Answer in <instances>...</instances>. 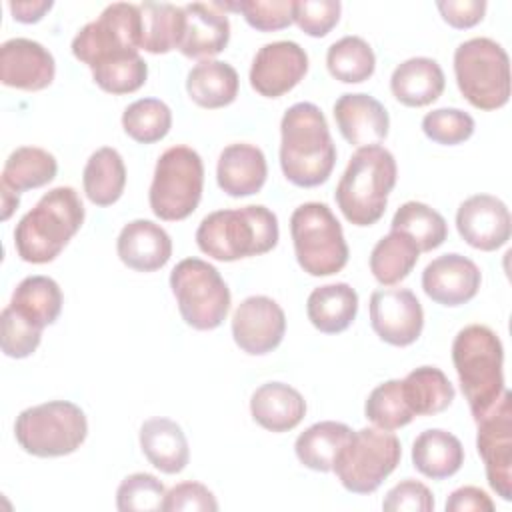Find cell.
Here are the masks:
<instances>
[{"label": "cell", "mask_w": 512, "mask_h": 512, "mask_svg": "<svg viewBox=\"0 0 512 512\" xmlns=\"http://www.w3.org/2000/svg\"><path fill=\"white\" fill-rule=\"evenodd\" d=\"M402 444L392 430L360 428L352 432L334 460V474L352 494H372L396 470Z\"/></svg>", "instance_id": "cell-10"}, {"label": "cell", "mask_w": 512, "mask_h": 512, "mask_svg": "<svg viewBox=\"0 0 512 512\" xmlns=\"http://www.w3.org/2000/svg\"><path fill=\"white\" fill-rule=\"evenodd\" d=\"M56 62L48 48L30 38H10L0 46V80L8 88L38 92L52 84Z\"/></svg>", "instance_id": "cell-19"}, {"label": "cell", "mask_w": 512, "mask_h": 512, "mask_svg": "<svg viewBox=\"0 0 512 512\" xmlns=\"http://www.w3.org/2000/svg\"><path fill=\"white\" fill-rule=\"evenodd\" d=\"M166 496L164 484L148 472L126 476L116 490V508L120 512H156L162 510Z\"/></svg>", "instance_id": "cell-43"}, {"label": "cell", "mask_w": 512, "mask_h": 512, "mask_svg": "<svg viewBox=\"0 0 512 512\" xmlns=\"http://www.w3.org/2000/svg\"><path fill=\"white\" fill-rule=\"evenodd\" d=\"M54 6L52 0H12L8 2V8L16 22L22 24H34L44 18V14Z\"/></svg>", "instance_id": "cell-51"}, {"label": "cell", "mask_w": 512, "mask_h": 512, "mask_svg": "<svg viewBox=\"0 0 512 512\" xmlns=\"http://www.w3.org/2000/svg\"><path fill=\"white\" fill-rule=\"evenodd\" d=\"M412 464L426 478H450L464 464L462 442L442 428L424 430L412 444Z\"/></svg>", "instance_id": "cell-28"}, {"label": "cell", "mask_w": 512, "mask_h": 512, "mask_svg": "<svg viewBox=\"0 0 512 512\" xmlns=\"http://www.w3.org/2000/svg\"><path fill=\"white\" fill-rule=\"evenodd\" d=\"M278 238V218L262 204L210 212L196 228L198 248L220 262L266 254Z\"/></svg>", "instance_id": "cell-3"}, {"label": "cell", "mask_w": 512, "mask_h": 512, "mask_svg": "<svg viewBox=\"0 0 512 512\" xmlns=\"http://www.w3.org/2000/svg\"><path fill=\"white\" fill-rule=\"evenodd\" d=\"M454 76L462 96L478 110H498L510 100V58L492 38L458 44Z\"/></svg>", "instance_id": "cell-7"}, {"label": "cell", "mask_w": 512, "mask_h": 512, "mask_svg": "<svg viewBox=\"0 0 512 512\" xmlns=\"http://www.w3.org/2000/svg\"><path fill=\"white\" fill-rule=\"evenodd\" d=\"M284 332V310L268 296H248L232 314V338L250 356H264L276 350Z\"/></svg>", "instance_id": "cell-15"}, {"label": "cell", "mask_w": 512, "mask_h": 512, "mask_svg": "<svg viewBox=\"0 0 512 512\" xmlns=\"http://www.w3.org/2000/svg\"><path fill=\"white\" fill-rule=\"evenodd\" d=\"M342 138L352 146H374L386 140L390 128L388 110L380 100L364 92L342 94L332 108Z\"/></svg>", "instance_id": "cell-20"}, {"label": "cell", "mask_w": 512, "mask_h": 512, "mask_svg": "<svg viewBox=\"0 0 512 512\" xmlns=\"http://www.w3.org/2000/svg\"><path fill=\"white\" fill-rule=\"evenodd\" d=\"M122 128L138 144L160 142L172 128V110L158 98L134 100L122 114Z\"/></svg>", "instance_id": "cell-39"}, {"label": "cell", "mask_w": 512, "mask_h": 512, "mask_svg": "<svg viewBox=\"0 0 512 512\" xmlns=\"http://www.w3.org/2000/svg\"><path fill=\"white\" fill-rule=\"evenodd\" d=\"M116 252L124 266L136 272H156L170 260L172 240L160 224L138 218L120 230Z\"/></svg>", "instance_id": "cell-22"}, {"label": "cell", "mask_w": 512, "mask_h": 512, "mask_svg": "<svg viewBox=\"0 0 512 512\" xmlns=\"http://www.w3.org/2000/svg\"><path fill=\"white\" fill-rule=\"evenodd\" d=\"M420 248L416 242L398 230L382 236L370 252V272L382 286H394L402 282L416 266Z\"/></svg>", "instance_id": "cell-35"}, {"label": "cell", "mask_w": 512, "mask_h": 512, "mask_svg": "<svg viewBox=\"0 0 512 512\" xmlns=\"http://www.w3.org/2000/svg\"><path fill=\"white\" fill-rule=\"evenodd\" d=\"M456 230L460 238L476 250H498L510 240V210L492 194H474L458 206Z\"/></svg>", "instance_id": "cell-17"}, {"label": "cell", "mask_w": 512, "mask_h": 512, "mask_svg": "<svg viewBox=\"0 0 512 512\" xmlns=\"http://www.w3.org/2000/svg\"><path fill=\"white\" fill-rule=\"evenodd\" d=\"M84 204L72 186L48 190L14 228V248L24 262L48 264L84 224Z\"/></svg>", "instance_id": "cell-2"}, {"label": "cell", "mask_w": 512, "mask_h": 512, "mask_svg": "<svg viewBox=\"0 0 512 512\" xmlns=\"http://www.w3.org/2000/svg\"><path fill=\"white\" fill-rule=\"evenodd\" d=\"M446 86L444 72L434 58L414 56L398 64L390 76L392 96L408 106L422 108L436 102Z\"/></svg>", "instance_id": "cell-25"}, {"label": "cell", "mask_w": 512, "mask_h": 512, "mask_svg": "<svg viewBox=\"0 0 512 512\" xmlns=\"http://www.w3.org/2000/svg\"><path fill=\"white\" fill-rule=\"evenodd\" d=\"M82 186L86 198L96 206L118 202L126 186V166L120 152L110 146L92 152L82 172Z\"/></svg>", "instance_id": "cell-31"}, {"label": "cell", "mask_w": 512, "mask_h": 512, "mask_svg": "<svg viewBox=\"0 0 512 512\" xmlns=\"http://www.w3.org/2000/svg\"><path fill=\"white\" fill-rule=\"evenodd\" d=\"M434 506L432 490L412 478L398 482L382 500V508L386 512H432Z\"/></svg>", "instance_id": "cell-48"}, {"label": "cell", "mask_w": 512, "mask_h": 512, "mask_svg": "<svg viewBox=\"0 0 512 512\" xmlns=\"http://www.w3.org/2000/svg\"><path fill=\"white\" fill-rule=\"evenodd\" d=\"M436 8L442 14V20L456 30L476 26L486 14L484 0H444L436 2Z\"/></svg>", "instance_id": "cell-49"}, {"label": "cell", "mask_w": 512, "mask_h": 512, "mask_svg": "<svg viewBox=\"0 0 512 512\" xmlns=\"http://www.w3.org/2000/svg\"><path fill=\"white\" fill-rule=\"evenodd\" d=\"M14 436L20 448L32 456H68L84 444L88 420L78 404L50 400L22 410L14 422Z\"/></svg>", "instance_id": "cell-6"}, {"label": "cell", "mask_w": 512, "mask_h": 512, "mask_svg": "<svg viewBox=\"0 0 512 512\" xmlns=\"http://www.w3.org/2000/svg\"><path fill=\"white\" fill-rule=\"evenodd\" d=\"M62 290L50 276H26L18 282L12 292L10 308L18 312L24 320L44 330L54 324L62 312Z\"/></svg>", "instance_id": "cell-30"}, {"label": "cell", "mask_w": 512, "mask_h": 512, "mask_svg": "<svg viewBox=\"0 0 512 512\" xmlns=\"http://www.w3.org/2000/svg\"><path fill=\"white\" fill-rule=\"evenodd\" d=\"M0 196H2V220H8L12 216V212L18 208L20 204V194L0 186Z\"/></svg>", "instance_id": "cell-52"}, {"label": "cell", "mask_w": 512, "mask_h": 512, "mask_svg": "<svg viewBox=\"0 0 512 512\" xmlns=\"http://www.w3.org/2000/svg\"><path fill=\"white\" fill-rule=\"evenodd\" d=\"M142 48V14L138 4L114 2L80 28L72 40V54L90 70L116 56Z\"/></svg>", "instance_id": "cell-12"}, {"label": "cell", "mask_w": 512, "mask_h": 512, "mask_svg": "<svg viewBox=\"0 0 512 512\" xmlns=\"http://www.w3.org/2000/svg\"><path fill=\"white\" fill-rule=\"evenodd\" d=\"M402 392L414 416L440 414L456 396L452 382L436 366H420L408 372L402 380Z\"/></svg>", "instance_id": "cell-33"}, {"label": "cell", "mask_w": 512, "mask_h": 512, "mask_svg": "<svg viewBox=\"0 0 512 512\" xmlns=\"http://www.w3.org/2000/svg\"><path fill=\"white\" fill-rule=\"evenodd\" d=\"M482 284V272L474 260L450 252L434 258L422 272V290L436 304L456 308L470 302Z\"/></svg>", "instance_id": "cell-18"}, {"label": "cell", "mask_w": 512, "mask_h": 512, "mask_svg": "<svg viewBox=\"0 0 512 512\" xmlns=\"http://www.w3.org/2000/svg\"><path fill=\"white\" fill-rule=\"evenodd\" d=\"M290 236L300 268L332 276L348 262V244L334 212L324 202H304L290 216Z\"/></svg>", "instance_id": "cell-8"}, {"label": "cell", "mask_w": 512, "mask_h": 512, "mask_svg": "<svg viewBox=\"0 0 512 512\" xmlns=\"http://www.w3.org/2000/svg\"><path fill=\"white\" fill-rule=\"evenodd\" d=\"M58 162L54 154L38 146H20L10 152L2 168L0 186L20 194L46 186L56 178Z\"/></svg>", "instance_id": "cell-34"}, {"label": "cell", "mask_w": 512, "mask_h": 512, "mask_svg": "<svg viewBox=\"0 0 512 512\" xmlns=\"http://www.w3.org/2000/svg\"><path fill=\"white\" fill-rule=\"evenodd\" d=\"M138 6L142 14V48L150 54L178 50L186 26L184 6L168 2H142Z\"/></svg>", "instance_id": "cell-36"}, {"label": "cell", "mask_w": 512, "mask_h": 512, "mask_svg": "<svg viewBox=\"0 0 512 512\" xmlns=\"http://www.w3.org/2000/svg\"><path fill=\"white\" fill-rule=\"evenodd\" d=\"M186 26L178 50L186 58L212 60L230 40V20L218 2H192L184 6Z\"/></svg>", "instance_id": "cell-21"}, {"label": "cell", "mask_w": 512, "mask_h": 512, "mask_svg": "<svg viewBox=\"0 0 512 512\" xmlns=\"http://www.w3.org/2000/svg\"><path fill=\"white\" fill-rule=\"evenodd\" d=\"M370 326L390 346L414 344L424 328V310L408 288H380L370 296Z\"/></svg>", "instance_id": "cell-14"}, {"label": "cell", "mask_w": 512, "mask_h": 512, "mask_svg": "<svg viewBox=\"0 0 512 512\" xmlns=\"http://www.w3.org/2000/svg\"><path fill=\"white\" fill-rule=\"evenodd\" d=\"M240 80L232 64L222 60H200L186 76V92L200 108L216 110L232 104Z\"/></svg>", "instance_id": "cell-29"}, {"label": "cell", "mask_w": 512, "mask_h": 512, "mask_svg": "<svg viewBox=\"0 0 512 512\" xmlns=\"http://www.w3.org/2000/svg\"><path fill=\"white\" fill-rule=\"evenodd\" d=\"M164 512H216L218 502L212 490L200 482H180L172 486L162 502Z\"/></svg>", "instance_id": "cell-47"}, {"label": "cell", "mask_w": 512, "mask_h": 512, "mask_svg": "<svg viewBox=\"0 0 512 512\" xmlns=\"http://www.w3.org/2000/svg\"><path fill=\"white\" fill-rule=\"evenodd\" d=\"M310 324L324 334L344 332L358 314V294L346 282L318 286L306 300Z\"/></svg>", "instance_id": "cell-27"}, {"label": "cell", "mask_w": 512, "mask_h": 512, "mask_svg": "<svg viewBox=\"0 0 512 512\" xmlns=\"http://www.w3.org/2000/svg\"><path fill=\"white\" fill-rule=\"evenodd\" d=\"M204 188V164L190 146H172L156 162L148 202L160 220L188 218L200 204Z\"/></svg>", "instance_id": "cell-9"}, {"label": "cell", "mask_w": 512, "mask_h": 512, "mask_svg": "<svg viewBox=\"0 0 512 512\" xmlns=\"http://www.w3.org/2000/svg\"><path fill=\"white\" fill-rule=\"evenodd\" d=\"M352 436L350 426L336 420H322L308 426L294 442L300 464L314 472H330L342 446Z\"/></svg>", "instance_id": "cell-32"}, {"label": "cell", "mask_w": 512, "mask_h": 512, "mask_svg": "<svg viewBox=\"0 0 512 512\" xmlns=\"http://www.w3.org/2000/svg\"><path fill=\"white\" fill-rule=\"evenodd\" d=\"M366 418L382 430H398L414 420V412L406 404L402 380H386L378 384L366 398Z\"/></svg>", "instance_id": "cell-40"}, {"label": "cell", "mask_w": 512, "mask_h": 512, "mask_svg": "<svg viewBox=\"0 0 512 512\" xmlns=\"http://www.w3.org/2000/svg\"><path fill=\"white\" fill-rule=\"evenodd\" d=\"M392 230L408 234L420 252H430L448 238V224L440 212L424 202H404L392 216Z\"/></svg>", "instance_id": "cell-37"}, {"label": "cell", "mask_w": 512, "mask_h": 512, "mask_svg": "<svg viewBox=\"0 0 512 512\" xmlns=\"http://www.w3.org/2000/svg\"><path fill=\"white\" fill-rule=\"evenodd\" d=\"M326 68L332 78L344 84H360L376 70L372 46L360 36H344L326 52Z\"/></svg>", "instance_id": "cell-38"}, {"label": "cell", "mask_w": 512, "mask_h": 512, "mask_svg": "<svg viewBox=\"0 0 512 512\" xmlns=\"http://www.w3.org/2000/svg\"><path fill=\"white\" fill-rule=\"evenodd\" d=\"M452 362L476 422L506 390L502 342L498 334L484 324L464 326L452 342Z\"/></svg>", "instance_id": "cell-5"}, {"label": "cell", "mask_w": 512, "mask_h": 512, "mask_svg": "<svg viewBox=\"0 0 512 512\" xmlns=\"http://www.w3.org/2000/svg\"><path fill=\"white\" fill-rule=\"evenodd\" d=\"M340 12L338 0H294V22L312 38L326 36L338 24Z\"/></svg>", "instance_id": "cell-46"}, {"label": "cell", "mask_w": 512, "mask_h": 512, "mask_svg": "<svg viewBox=\"0 0 512 512\" xmlns=\"http://www.w3.org/2000/svg\"><path fill=\"white\" fill-rule=\"evenodd\" d=\"M226 10L240 12L248 26L260 32L284 30L294 22V0H236V2H218Z\"/></svg>", "instance_id": "cell-42"}, {"label": "cell", "mask_w": 512, "mask_h": 512, "mask_svg": "<svg viewBox=\"0 0 512 512\" xmlns=\"http://www.w3.org/2000/svg\"><path fill=\"white\" fill-rule=\"evenodd\" d=\"M148 64L138 52H128L92 68V80L108 94H132L146 84Z\"/></svg>", "instance_id": "cell-41"}, {"label": "cell", "mask_w": 512, "mask_h": 512, "mask_svg": "<svg viewBox=\"0 0 512 512\" xmlns=\"http://www.w3.org/2000/svg\"><path fill=\"white\" fill-rule=\"evenodd\" d=\"M474 118L460 108H436L422 118V132L436 144L456 146L474 134Z\"/></svg>", "instance_id": "cell-44"}, {"label": "cell", "mask_w": 512, "mask_h": 512, "mask_svg": "<svg viewBox=\"0 0 512 512\" xmlns=\"http://www.w3.org/2000/svg\"><path fill=\"white\" fill-rule=\"evenodd\" d=\"M170 288L182 320L194 330L218 328L230 310V288L210 262L184 258L170 272Z\"/></svg>", "instance_id": "cell-11"}, {"label": "cell", "mask_w": 512, "mask_h": 512, "mask_svg": "<svg viewBox=\"0 0 512 512\" xmlns=\"http://www.w3.org/2000/svg\"><path fill=\"white\" fill-rule=\"evenodd\" d=\"M268 176L264 152L246 142L226 146L216 164V180L224 194L232 198L252 196L262 190Z\"/></svg>", "instance_id": "cell-23"}, {"label": "cell", "mask_w": 512, "mask_h": 512, "mask_svg": "<svg viewBox=\"0 0 512 512\" xmlns=\"http://www.w3.org/2000/svg\"><path fill=\"white\" fill-rule=\"evenodd\" d=\"M0 324H2V352L8 358H28L36 352L42 340V330L24 320L18 312H14L10 306H6L0 314Z\"/></svg>", "instance_id": "cell-45"}, {"label": "cell", "mask_w": 512, "mask_h": 512, "mask_svg": "<svg viewBox=\"0 0 512 512\" xmlns=\"http://www.w3.org/2000/svg\"><path fill=\"white\" fill-rule=\"evenodd\" d=\"M446 512H494L492 498L478 486H462L446 500Z\"/></svg>", "instance_id": "cell-50"}, {"label": "cell", "mask_w": 512, "mask_h": 512, "mask_svg": "<svg viewBox=\"0 0 512 512\" xmlns=\"http://www.w3.org/2000/svg\"><path fill=\"white\" fill-rule=\"evenodd\" d=\"M250 414L268 432H290L306 416L304 396L284 382H266L250 398Z\"/></svg>", "instance_id": "cell-24"}, {"label": "cell", "mask_w": 512, "mask_h": 512, "mask_svg": "<svg viewBox=\"0 0 512 512\" xmlns=\"http://www.w3.org/2000/svg\"><path fill=\"white\" fill-rule=\"evenodd\" d=\"M476 450L484 462L490 488L504 502L512 500V394L502 392L498 402L476 420Z\"/></svg>", "instance_id": "cell-13"}, {"label": "cell", "mask_w": 512, "mask_h": 512, "mask_svg": "<svg viewBox=\"0 0 512 512\" xmlns=\"http://www.w3.org/2000/svg\"><path fill=\"white\" fill-rule=\"evenodd\" d=\"M140 448L146 460L164 474H178L188 466L190 448L180 424L170 418H148L140 426Z\"/></svg>", "instance_id": "cell-26"}, {"label": "cell", "mask_w": 512, "mask_h": 512, "mask_svg": "<svg viewBox=\"0 0 512 512\" xmlns=\"http://www.w3.org/2000/svg\"><path fill=\"white\" fill-rule=\"evenodd\" d=\"M336 164V144L322 110L312 102L292 104L280 122V168L298 188L324 184Z\"/></svg>", "instance_id": "cell-1"}, {"label": "cell", "mask_w": 512, "mask_h": 512, "mask_svg": "<svg viewBox=\"0 0 512 512\" xmlns=\"http://www.w3.org/2000/svg\"><path fill=\"white\" fill-rule=\"evenodd\" d=\"M308 72L306 50L292 40L264 44L250 66V86L266 98H280L300 84Z\"/></svg>", "instance_id": "cell-16"}, {"label": "cell", "mask_w": 512, "mask_h": 512, "mask_svg": "<svg viewBox=\"0 0 512 512\" xmlns=\"http://www.w3.org/2000/svg\"><path fill=\"white\" fill-rule=\"evenodd\" d=\"M396 178L398 166L388 148L380 144L358 148L334 192L342 216L354 226L376 224L386 212Z\"/></svg>", "instance_id": "cell-4"}]
</instances>
